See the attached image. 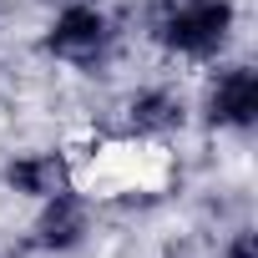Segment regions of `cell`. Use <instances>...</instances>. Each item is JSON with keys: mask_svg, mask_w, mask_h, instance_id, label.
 I'll return each instance as SVG.
<instances>
[{"mask_svg": "<svg viewBox=\"0 0 258 258\" xmlns=\"http://www.w3.org/2000/svg\"><path fill=\"white\" fill-rule=\"evenodd\" d=\"M233 31V6L228 0H172L157 21V41L167 51H182V56H213L223 51Z\"/></svg>", "mask_w": 258, "mask_h": 258, "instance_id": "6da1fadb", "label": "cell"}, {"mask_svg": "<svg viewBox=\"0 0 258 258\" xmlns=\"http://www.w3.org/2000/svg\"><path fill=\"white\" fill-rule=\"evenodd\" d=\"M111 31H106V16L96 6H66L46 36V51L51 56H66V61H96L106 51Z\"/></svg>", "mask_w": 258, "mask_h": 258, "instance_id": "7a4b0ae2", "label": "cell"}, {"mask_svg": "<svg viewBox=\"0 0 258 258\" xmlns=\"http://www.w3.org/2000/svg\"><path fill=\"white\" fill-rule=\"evenodd\" d=\"M208 121L213 126H238V132L258 121V76L248 66L218 71V81L208 91Z\"/></svg>", "mask_w": 258, "mask_h": 258, "instance_id": "3957f363", "label": "cell"}, {"mask_svg": "<svg viewBox=\"0 0 258 258\" xmlns=\"http://www.w3.org/2000/svg\"><path fill=\"white\" fill-rule=\"evenodd\" d=\"M86 238V203L76 198V192H51L46 198V213H41V223H36V243L41 248H51V253H66V248H76Z\"/></svg>", "mask_w": 258, "mask_h": 258, "instance_id": "277c9868", "label": "cell"}, {"mask_svg": "<svg viewBox=\"0 0 258 258\" xmlns=\"http://www.w3.org/2000/svg\"><path fill=\"white\" fill-rule=\"evenodd\" d=\"M6 182L26 198H51V192L66 187V162L56 152H31V157H16L6 167Z\"/></svg>", "mask_w": 258, "mask_h": 258, "instance_id": "5b68a950", "label": "cell"}, {"mask_svg": "<svg viewBox=\"0 0 258 258\" xmlns=\"http://www.w3.org/2000/svg\"><path fill=\"white\" fill-rule=\"evenodd\" d=\"M126 116H132L137 132H172L182 121V101L172 91H137L126 101Z\"/></svg>", "mask_w": 258, "mask_h": 258, "instance_id": "8992f818", "label": "cell"}, {"mask_svg": "<svg viewBox=\"0 0 258 258\" xmlns=\"http://www.w3.org/2000/svg\"><path fill=\"white\" fill-rule=\"evenodd\" d=\"M228 258H253V233H238L228 243Z\"/></svg>", "mask_w": 258, "mask_h": 258, "instance_id": "52a82bcc", "label": "cell"}]
</instances>
